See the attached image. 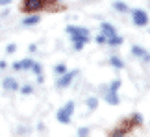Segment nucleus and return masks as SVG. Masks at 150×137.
I'll list each match as a JSON object with an SVG mask.
<instances>
[{
  "label": "nucleus",
  "mask_w": 150,
  "mask_h": 137,
  "mask_svg": "<svg viewBox=\"0 0 150 137\" xmlns=\"http://www.w3.org/2000/svg\"><path fill=\"white\" fill-rule=\"evenodd\" d=\"M67 32H69V35L72 37V41H74V48H76V50H82V48H83V44L89 41V30H87V28L67 26Z\"/></svg>",
  "instance_id": "1"
},
{
  "label": "nucleus",
  "mask_w": 150,
  "mask_h": 137,
  "mask_svg": "<svg viewBox=\"0 0 150 137\" xmlns=\"http://www.w3.org/2000/svg\"><path fill=\"white\" fill-rule=\"evenodd\" d=\"M72 111H74V104H72V102H67V106L63 107V109L57 111V121H59L61 124H69V122H71Z\"/></svg>",
  "instance_id": "2"
},
{
  "label": "nucleus",
  "mask_w": 150,
  "mask_h": 137,
  "mask_svg": "<svg viewBox=\"0 0 150 137\" xmlns=\"http://www.w3.org/2000/svg\"><path fill=\"white\" fill-rule=\"evenodd\" d=\"M47 0H24V4H22V9L28 11V13H32V11H39L45 6Z\"/></svg>",
  "instance_id": "3"
},
{
  "label": "nucleus",
  "mask_w": 150,
  "mask_h": 137,
  "mask_svg": "<svg viewBox=\"0 0 150 137\" xmlns=\"http://www.w3.org/2000/svg\"><path fill=\"white\" fill-rule=\"evenodd\" d=\"M134 22L137 26H146L148 24V15H146V11H143V9H134Z\"/></svg>",
  "instance_id": "4"
},
{
  "label": "nucleus",
  "mask_w": 150,
  "mask_h": 137,
  "mask_svg": "<svg viewBox=\"0 0 150 137\" xmlns=\"http://www.w3.org/2000/svg\"><path fill=\"white\" fill-rule=\"evenodd\" d=\"M76 74H78L76 71H72V72H63V76L57 80V87H67V85L71 83V80L76 76Z\"/></svg>",
  "instance_id": "5"
},
{
  "label": "nucleus",
  "mask_w": 150,
  "mask_h": 137,
  "mask_svg": "<svg viewBox=\"0 0 150 137\" xmlns=\"http://www.w3.org/2000/svg\"><path fill=\"white\" fill-rule=\"evenodd\" d=\"M2 85H4V89H8V91H17L19 89V83H17L13 78H6L2 82Z\"/></svg>",
  "instance_id": "6"
},
{
  "label": "nucleus",
  "mask_w": 150,
  "mask_h": 137,
  "mask_svg": "<svg viewBox=\"0 0 150 137\" xmlns=\"http://www.w3.org/2000/svg\"><path fill=\"white\" fill-rule=\"evenodd\" d=\"M102 33H104V37H111L115 35V28L111 24H108V22H102Z\"/></svg>",
  "instance_id": "7"
},
{
  "label": "nucleus",
  "mask_w": 150,
  "mask_h": 137,
  "mask_svg": "<svg viewBox=\"0 0 150 137\" xmlns=\"http://www.w3.org/2000/svg\"><path fill=\"white\" fill-rule=\"evenodd\" d=\"M32 65H33L32 59H24V61H19V63H15L13 67L17 68V71H21V68H32Z\"/></svg>",
  "instance_id": "8"
},
{
  "label": "nucleus",
  "mask_w": 150,
  "mask_h": 137,
  "mask_svg": "<svg viewBox=\"0 0 150 137\" xmlns=\"http://www.w3.org/2000/svg\"><path fill=\"white\" fill-rule=\"evenodd\" d=\"M132 52H134L135 56H141V58H145L146 61L150 59V56H148V54H146V52H145L143 48H139V47H134V48H132Z\"/></svg>",
  "instance_id": "9"
},
{
  "label": "nucleus",
  "mask_w": 150,
  "mask_h": 137,
  "mask_svg": "<svg viewBox=\"0 0 150 137\" xmlns=\"http://www.w3.org/2000/svg\"><path fill=\"white\" fill-rule=\"evenodd\" d=\"M106 100L109 102V104H119V96H117V93H113V91H109V93L106 95Z\"/></svg>",
  "instance_id": "10"
},
{
  "label": "nucleus",
  "mask_w": 150,
  "mask_h": 137,
  "mask_svg": "<svg viewBox=\"0 0 150 137\" xmlns=\"http://www.w3.org/2000/svg\"><path fill=\"white\" fill-rule=\"evenodd\" d=\"M120 43H122V37H117V35L108 37V44H109V47H115V44H120Z\"/></svg>",
  "instance_id": "11"
},
{
  "label": "nucleus",
  "mask_w": 150,
  "mask_h": 137,
  "mask_svg": "<svg viewBox=\"0 0 150 137\" xmlns=\"http://www.w3.org/2000/svg\"><path fill=\"white\" fill-rule=\"evenodd\" d=\"M109 63H111L115 68H122V67H124V63H122L119 58H111V59H109Z\"/></svg>",
  "instance_id": "12"
},
{
  "label": "nucleus",
  "mask_w": 150,
  "mask_h": 137,
  "mask_svg": "<svg viewBox=\"0 0 150 137\" xmlns=\"http://www.w3.org/2000/svg\"><path fill=\"white\" fill-rule=\"evenodd\" d=\"M37 22H39V17H28V19H24V24H26V26L37 24Z\"/></svg>",
  "instance_id": "13"
},
{
  "label": "nucleus",
  "mask_w": 150,
  "mask_h": 137,
  "mask_svg": "<svg viewBox=\"0 0 150 137\" xmlns=\"http://www.w3.org/2000/svg\"><path fill=\"white\" fill-rule=\"evenodd\" d=\"M113 6H115V9H117V11H126V9H128V6H126L124 2H115Z\"/></svg>",
  "instance_id": "14"
},
{
  "label": "nucleus",
  "mask_w": 150,
  "mask_h": 137,
  "mask_svg": "<svg viewBox=\"0 0 150 137\" xmlns=\"http://www.w3.org/2000/svg\"><path fill=\"white\" fill-rule=\"evenodd\" d=\"M87 106H89V109H95V107L98 106V100H96V98H89L87 100Z\"/></svg>",
  "instance_id": "15"
},
{
  "label": "nucleus",
  "mask_w": 150,
  "mask_h": 137,
  "mask_svg": "<svg viewBox=\"0 0 150 137\" xmlns=\"http://www.w3.org/2000/svg\"><path fill=\"white\" fill-rule=\"evenodd\" d=\"M120 87V82H119V80H115V82L111 83V89H109V91H113V93H117V89Z\"/></svg>",
  "instance_id": "16"
},
{
  "label": "nucleus",
  "mask_w": 150,
  "mask_h": 137,
  "mask_svg": "<svg viewBox=\"0 0 150 137\" xmlns=\"http://www.w3.org/2000/svg\"><path fill=\"white\" fill-rule=\"evenodd\" d=\"M56 72H57V74L67 72V67H65V65H56Z\"/></svg>",
  "instance_id": "17"
},
{
  "label": "nucleus",
  "mask_w": 150,
  "mask_h": 137,
  "mask_svg": "<svg viewBox=\"0 0 150 137\" xmlns=\"http://www.w3.org/2000/svg\"><path fill=\"white\" fill-rule=\"evenodd\" d=\"M143 122V117L141 115H134V124H141Z\"/></svg>",
  "instance_id": "18"
},
{
  "label": "nucleus",
  "mask_w": 150,
  "mask_h": 137,
  "mask_svg": "<svg viewBox=\"0 0 150 137\" xmlns=\"http://www.w3.org/2000/svg\"><path fill=\"white\" fill-rule=\"evenodd\" d=\"M21 91H22L24 95H30V93H32V87H30V85H26V87H22Z\"/></svg>",
  "instance_id": "19"
},
{
  "label": "nucleus",
  "mask_w": 150,
  "mask_h": 137,
  "mask_svg": "<svg viewBox=\"0 0 150 137\" xmlns=\"http://www.w3.org/2000/svg\"><path fill=\"white\" fill-rule=\"evenodd\" d=\"M78 133H80V135H87V133H89V130H87V128H80V130H78Z\"/></svg>",
  "instance_id": "20"
},
{
  "label": "nucleus",
  "mask_w": 150,
  "mask_h": 137,
  "mask_svg": "<svg viewBox=\"0 0 150 137\" xmlns=\"http://www.w3.org/2000/svg\"><path fill=\"white\" fill-rule=\"evenodd\" d=\"M8 52H9V54L15 52V44H9V47H8Z\"/></svg>",
  "instance_id": "21"
},
{
  "label": "nucleus",
  "mask_w": 150,
  "mask_h": 137,
  "mask_svg": "<svg viewBox=\"0 0 150 137\" xmlns=\"http://www.w3.org/2000/svg\"><path fill=\"white\" fill-rule=\"evenodd\" d=\"M96 41H98V43H104L106 39H104V35H98V37H96Z\"/></svg>",
  "instance_id": "22"
},
{
  "label": "nucleus",
  "mask_w": 150,
  "mask_h": 137,
  "mask_svg": "<svg viewBox=\"0 0 150 137\" xmlns=\"http://www.w3.org/2000/svg\"><path fill=\"white\" fill-rule=\"evenodd\" d=\"M11 0H0V6H6V4H9Z\"/></svg>",
  "instance_id": "23"
}]
</instances>
